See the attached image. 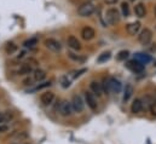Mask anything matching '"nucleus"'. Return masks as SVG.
Returning <instances> with one entry per match:
<instances>
[{
	"mask_svg": "<svg viewBox=\"0 0 156 144\" xmlns=\"http://www.w3.org/2000/svg\"><path fill=\"white\" fill-rule=\"evenodd\" d=\"M103 86V90L105 92H113V93H119L121 91V82L114 79V77H109V79H105L104 80V85Z\"/></svg>",
	"mask_w": 156,
	"mask_h": 144,
	"instance_id": "nucleus-1",
	"label": "nucleus"
},
{
	"mask_svg": "<svg viewBox=\"0 0 156 144\" xmlns=\"http://www.w3.org/2000/svg\"><path fill=\"white\" fill-rule=\"evenodd\" d=\"M57 110L62 116H70L74 111L73 107H72V103L68 101H61V103L57 107Z\"/></svg>",
	"mask_w": 156,
	"mask_h": 144,
	"instance_id": "nucleus-2",
	"label": "nucleus"
},
{
	"mask_svg": "<svg viewBox=\"0 0 156 144\" xmlns=\"http://www.w3.org/2000/svg\"><path fill=\"white\" fill-rule=\"evenodd\" d=\"M94 12V5L92 2H85L80 5L78 9V13L81 17H88Z\"/></svg>",
	"mask_w": 156,
	"mask_h": 144,
	"instance_id": "nucleus-3",
	"label": "nucleus"
},
{
	"mask_svg": "<svg viewBox=\"0 0 156 144\" xmlns=\"http://www.w3.org/2000/svg\"><path fill=\"white\" fill-rule=\"evenodd\" d=\"M105 18H107V22L109 24H116L117 22L120 21V13L116 9H109L105 13Z\"/></svg>",
	"mask_w": 156,
	"mask_h": 144,
	"instance_id": "nucleus-4",
	"label": "nucleus"
},
{
	"mask_svg": "<svg viewBox=\"0 0 156 144\" xmlns=\"http://www.w3.org/2000/svg\"><path fill=\"white\" fill-rule=\"evenodd\" d=\"M151 39H153V32L150 31V29H148V28H145V29H143L142 32H140V34L138 35V40H139V42L142 44V45H149L150 42H151Z\"/></svg>",
	"mask_w": 156,
	"mask_h": 144,
	"instance_id": "nucleus-5",
	"label": "nucleus"
},
{
	"mask_svg": "<svg viewBox=\"0 0 156 144\" xmlns=\"http://www.w3.org/2000/svg\"><path fill=\"white\" fill-rule=\"evenodd\" d=\"M72 107H73V110L75 111V113H81L83 108H85V102L82 101V98L79 96V95H75L74 97H73V99H72Z\"/></svg>",
	"mask_w": 156,
	"mask_h": 144,
	"instance_id": "nucleus-6",
	"label": "nucleus"
},
{
	"mask_svg": "<svg viewBox=\"0 0 156 144\" xmlns=\"http://www.w3.org/2000/svg\"><path fill=\"white\" fill-rule=\"evenodd\" d=\"M45 46H46L48 50L53 51V52H58V51L62 50V45H61V42H59L58 40H56V39H52V38L45 40Z\"/></svg>",
	"mask_w": 156,
	"mask_h": 144,
	"instance_id": "nucleus-7",
	"label": "nucleus"
},
{
	"mask_svg": "<svg viewBox=\"0 0 156 144\" xmlns=\"http://www.w3.org/2000/svg\"><path fill=\"white\" fill-rule=\"evenodd\" d=\"M126 66H127L128 69H131L133 73H142L143 70H144V64L140 63V62L137 61V59H132V61H129Z\"/></svg>",
	"mask_w": 156,
	"mask_h": 144,
	"instance_id": "nucleus-8",
	"label": "nucleus"
},
{
	"mask_svg": "<svg viewBox=\"0 0 156 144\" xmlns=\"http://www.w3.org/2000/svg\"><path fill=\"white\" fill-rule=\"evenodd\" d=\"M85 102L87 103V106L90 107V109H92V110H96L97 107H98L97 99H96L94 95L91 93V92H85Z\"/></svg>",
	"mask_w": 156,
	"mask_h": 144,
	"instance_id": "nucleus-9",
	"label": "nucleus"
},
{
	"mask_svg": "<svg viewBox=\"0 0 156 144\" xmlns=\"http://www.w3.org/2000/svg\"><path fill=\"white\" fill-rule=\"evenodd\" d=\"M53 99H55V95H53V92H44L41 96H40V101H41V103L44 104V106H50V104H52V102H53Z\"/></svg>",
	"mask_w": 156,
	"mask_h": 144,
	"instance_id": "nucleus-10",
	"label": "nucleus"
},
{
	"mask_svg": "<svg viewBox=\"0 0 156 144\" xmlns=\"http://www.w3.org/2000/svg\"><path fill=\"white\" fill-rule=\"evenodd\" d=\"M96 35V32L91 27H83L81 31V36L83 40H92Z\"/></svg>",
	"mask_w": 156,
	"mask_h": 144,
	"instance_id": "nucleus-11",
	"label": "nucleus"
},
{
	"mask_svg": "<svg viewBox=\"0 0 156 144\" xmlns=\"http://www.w3.org/2000/svg\"><path fill=\"white\" fill-rule=\"evenodd\" d=\"M140 31V23L139 22H133V23H129L127 26V33L129 35H137Z\"/></svg>",
	"mask_w": 156,
	"mask_h": 144,
	"instance_id": "nucleus-12",
	"label": "nucleus"
},
{
	"mask_svg": "<svg viewBox=\"0 0 156 144\" xmlns=\"http://www.w3.org/2000/svg\"><path fill=\"white\" fill-rule=\"evenodd\" d=\"M90 86H91V90H92V92H93L94 95H97V96H102V95H103L104 90H103L102 84H99V82H97V81H92Z\"/></svg>",
	"mask_w": 156,
	"mask_h": 144,
	"instance_id": "nucleus-13",
	"label": "nucleus"
},
{
	"mask_svg": "<svg viewBox=\"0 0 156 144\" xmlns=\"http://www.w3.org/2000/svg\"><path fill=\"white\" fill-rule=\"evenodd\" d=\"M68 46H69L70 49H73V50H76V51H79V50L81 49L80 41L78 40V38H75L74 35H70L68 38Z\"/></svg>",
	"mask_w": 156,
	"mask_h": 144,
	"instance_id": "nucleus-14",
	"label": "nucleus"
},
{
	"mask_svg": "<svg viewBox=\"0 0 156 144\" xmlns=\"http://www.w3.org/2000/svg\"><path fill=\"white\" fill-rule=\"evenodd\" d=\"M134 59L139 61L143 64H147V63H149L151 61V57H150V55H147V53H143V52H138V53H136Z\"/></svg>",
	"mask_w": 156,
	"mask_h": 144,
	"instance_id": "nucleus-15",
	"label": "nucleus"
},
{
	"mask_svg": "<svg viewBox=\"0 0 156 144\" xmlns=\"http://www.w3.org/2000/svg\"><path fill=\"white\" fill-rule=\"evenodd\" d=\"M143 110V103L140 99H134L132 106H131V111L133 114H139L140 111Z\"/></svg>",
	"mask_w": 156,
	"mask_h": 144,
	"instance_id": "nucleus-16",
	"label": "nucleus"
},
{
	"mask_svg": "<svg viewBox=\"0 0 156 144\" xmlns=\"http://www.w3.org/2000/svg\"><path fill=\"white\" fill-rule=\"evenodd\" d=\"M30 73H33V67L30 64H22L17 70V74L20 75H28Z\"/></svg>",
	"mask_w": 156,
	"mask_h": 144,
	"instance_id": "nucleus-17",
	"label": "nucleus"
},
{
	"mask_svg": "<svg viewBox=\"0 0 156 144\" xmlns=\"http://www.w3.org/2000/svg\"><path fill=\"white\" fill-rule=\"evenodd\" d=\"M134 13L138 16V17H144L147 15V10H145V6L143 4H137L134 6Z\"/></svg>",
	"mask_w": 156,
	"mask_h": 144,
	"instance_id": "nucleus-18",
	"label": "nucleus"
},
{
	"mask_svg": "<svg viewBox=\"0 0 156 144\" xmlns=\"http://www.w3.org/2000/svg\"><path fill=\"white\" fill-rule=\"evenodd\" d=\"M45 77H46V72L45 70H42V69L34 70V75H33L34 81H42Z\"/></svg>",
	"mask_w": 156,
	"mask_h": 144,
	"instance_id": "nucleus-19",
	"label": "nucleus"
},
{
	"mask_svg": "<svg viewBox=\"0 0 156 144\" xmlns=\"http://www.w3.org/2000/svg\"><path fill=\"white\" fill-rule=\"evenodd\" d=\"M132 93H133V86H132L131 84H127V85H126V87H125V93H123V101H125V102H127V101H128V99L131 98Z\"/></svg>",
	"mask_w": 156,
	"mask_h": 144,
	"instance_id": "nucleus-20",
	"label": "nucleus"
},
{
	"mask_svg": "<svg viewBox=\"0 0 156 144\" xmlns=\"http://www.w3.org/2000/svg\"><path fill=\"white\" fill-rule=\"evenodd\" d=\"M38 42H39V41H38L37 38H30V39H28V40H26V41L23 42V46L30 49V47H34L35 45H38Z\"/></svg>",
	"mask_w": 156,
	"mask_h": 144,
	"instance_id": "nucleus-21",
	"label": "nucleus"
},
{
	"mask_svg": "<svg viewBox=\"0 0 156 144\" xmlns=\"http://www.w3.org/2000/svg\"><path fill=\"white\" fill-rule=\"evenodd\" d=\"M5 50H6V53L12 55L13 52H16V51H17V46H16L13 42H9V44L6 45V47H5Z\"/></svg>",
	"mask_w": 156,
	"mask_h": 144,
	"instance_id": "nucleus-22",
	"label": "nucleus"
},
{
	"mask_svg": "<svg viewBox=\"0 0 156 144\" xmlns=\"http://www.w3.org/2000/svg\"><path fill=\"white\" fill-rule=\"evenodd\" d=\"M110 57H112V53H110L109 51H108V52H103V53L98 57V59H97V61H98V63H103V62H107Z\"/></svg>",
	"mask_w": 156,
	"mask_h": 144,
	"instance_id": "nucleus-23",
	"label": "nucleus"
},
{
	"mask_svg": "<svg viewBox=\"0 0 156 144\" xmlns=\"http://www.w3.org/2000/svg\"><path fill=\"white\" fill-rule=\"evenodd\" d=\"M68 56H69V57H70L73 61H75V62H80V63L85 62V57L79 56V55H75L74 52H69V53H68Z\"/></svg>",
	"mask_w": 156,
	"mask_h": 144,
	"instance_id": "nucleus-24",
	"label": "nucleus"
},
{
	"mask_svg": "<svg viewBox=\"0 0 156 144\" xmlns=\"http://www.w3.org/2000/svg\"><path fill=\"white\" fill-rule=\"evenodd\" d=\"M121 10H122V15L123 16H126V17L129 16V6H128L127 2H122L121 4Z\"/></svg>",
	"mask_w": 156,
	"mask_h": 144,
	"instance_id": "nucleus-25",
	"label": "nucleus"
},
{
	"mask_svg": "<svg viewBox=\"0 0 156 144\" xmlns=\"http://www.w3.org/2000/svg\"><path fill=\"white\" fill-rule=\"evenodd\" d=\"M128 55H129V52H128V51H126V50L120 51V52H119V55H117V59H119V61H125V59L128 57Z\"/></svg>",
	"mask_w": 156,
	"mask_h": 144,
	"instance_id": "nucleus-26",
	"label": "nucleus"
},
{
	"mask_svg": "<svg viewBox=\"0 0 156 144\" xmlns=\"http://www.w3.org/2000/svg\"><path fill=\"white\" fill-rule=\"evenodd\" d=\"M61 84H62V87L68 88L70 86V80L68 79V76H63V77H61Z\"/></svg>",
	"mask_w": 156,
	"mask_h": 144,
	"instance_id": "nucleus-27",
	"label": "nucleus"
},
{
	"mask_svg": "<svg viewBox=\"0 0 156 144\" xmlns=\"http://www.w3.org/2000/svg\"><path fill=\"white\" fill-rule=\"evenodd\" d=\"M48 86H51V81H45V82H42V84H40L38 85L33 91H38V90H42V88H46V87H48Z\"/></svg>",
	"mask_w": 156,
	"mask_h": 144,
	"instance_id": "nucleus-28",
	"label": "nucleus"
},
{
	"mask_svg": "<svg viewBox=\"0 0 156 144\" xmlns=\"http://www.w3.org/2000/svg\"><path fill=\"white\" fill-rule=\"evenodd\" d=\"M150 113L156 116V101H154L153 103H151V106H150Z\"/></svg>",
	"mask_w": 156,
	"mask_h": 144,
	"instance_id": "nucleus-29",
	"label": "nucleus"
},
{
	"mask_svg": "<svg viewBox=\"0 0 156 144\" xmlns=\"http://www.w3.org/2000/svg\"><path fill=\"white\" fill-rule=\"evenodd\" d=\"M5 114V122H7L9 120H11L12 117H13V115L10 113V111H6V113H4Z\"/></svg>",
	"mask_w": 156,
	"mask_h": 144,
	"instance_id": "nucleus-30",
	"label": "nucleus"
},
{
	"mask_svg": "<svg viewBox=\"0 0 156 144\" xmlns=\"http://www.w3.org/2000/svg\"><path fill=\"white\" fill-rule=\"evenodd\" d=\"M9 131V127L6 125H0V133H4V132H7Z\"/></svg>",
	"mask_w": 156,
	"mask_h": 144,
	"instance_id": "nucleus-31",
	"label": "nucleus"
},
{
	"mask_svg": "<svg viewBox=\"0 0 156 144\" xmlns=\"http://www.w3.org/2000/svg\"><path fill=\"white\" fill-rule=\"evenodd\" d=\"M33 81H34V79H29V77H28V79H26V80L23 81V84H24V85H29V86H30V85H33Z\"/></svg>",
	"mask_w": 156,
	"mask_h": 144,
	"instance_id": "nucleus-32",
	"label": "nucleus"
},
{
	"mask_svg": "<svg viewBox=\"0 0 156 144\" xmlns=\"http://www.w3.org/2000/svg\"><path fill=\"white\" fill-rule=\"evenodd\" d=\"M105 1V4H108V5H113V4H116L119 0H104Z\"/></svg>",
	"mask_w": 156,
	"mask_h": 144,
	"instance_id": "nucleus-33",
	"label": "nucleus"
},
{
	"mask_svg": "<svg viewBox=\"0 0 156 144\" xmlns=\"http://www.w3.org/2000/svg\"><path fill=\"white\" fill-rule=\"evenodd\" d=\"M5 122V114L4 113H0V124Z\"/></svg>",
	"mask_w": 156,
	"mask_h": 144,
	"instance_id": "nucleus-34",
	"label": "nucleus"
},
{
	"mask_svg": "<svg viewBox=\"0 0 156 144\" xmlns=\"http://www.w3.org/2000/svg\"><path fill=\"white\" fill-rule=\"evenodd\" d=\"M150 51L151 52H156V44H153V46H150Z\"/></svg>",
	"mask_w": 156,
	"mask_h": 144,
	"instance_id": "nucleus-35",
	"label": "nucleus"
},
{
	"mask_svg": "<svg viewBox=\"0 0 156 144\" xmlns=\"http://www.w3.org/2000/svg\"><path fill=\"white\" fill-rule=\"evenodd\" d=\"M155 15H156V9H155Z\"/></svg>",
	"mask_w": 156,
	"mask_h": 144,
	"instance_id": "nucleus-36",
	"label": "nucleus"
},
{
	"mask_svg": "<svg viewBox=\"0 0 156 144\" xmlns=\"http://www.w3.org/2000/svg\"><path fill=\"white\" fill-rule=\"evenodd\" d=\"M131 1H134V0H131Z\"/></svg>",
	"mask_w": 156,
	"mask_h": 144,
	"instance_id": "nucleus-37",
	"label": "nucleus"
}]
</instances>
